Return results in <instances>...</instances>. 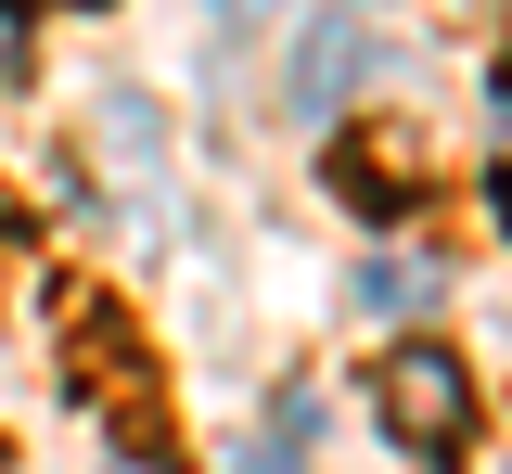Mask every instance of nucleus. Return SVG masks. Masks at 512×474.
Instances as JSON below:
<instances>
[{"label":"nucleus","mask_w":512,"mask_h":474,"mask_svg":"<svg viewBox=\"0 0 512 474\" xmlns=\"http://www.w3.org/2000/svg\"><path fill=\"white\" fill-rule=\"evenodd\" d=\"M423 180H436V154H423V129H397V116H372V129L333 141V193L346 205H423Z\"/></svg>","instance_id":"2"},{"label":"nucleus","mask_w":512,"mask_h":474,"mask_svg":"<svg viewBox=\"0 0 512 474\" xmlns=\"http://www.w3.org/2000/svg\"><path fill=\"white\" fill-rule=\"evenodd\" d=\"M372 423L410 449V462H461V436H474V385H461V359L448 346H384L372 359Z\"/></svg>","instance_id":"1"},{"label":"nucleus","mask_w":512,"mask_h":474,"mask_svg":"<svg viewBox=\"0 0 512 474\" xmlns=\"http://www.w3.org/2000/svg\"><path fill=\"white\" fill-rule=\"evenodd\" d=\"M26 65V0H0V77Z\"/></svg>","instance_id":"5"},{"label":"nucleus","mask_w":512,"mask_h":474,"mask_svg":"<svg viewBox=\"0 0 512 474\" xmlns=\"http://www.w3.org/2000/svg\"><path fill=\"white\" fill-rule=\"evenodd\" d=\"M346 65H372V39H359V13H320L308 52H295V77H282L295 116H333V103H346Z\"/></svg>","instance_id":"3"},{"label":"nucleus","mask_w":512,"mask_h":474,"mask_svg":"<svg viewBox=\"0 0 512 474\" xmlns=\"http://www.w3.org/2000/svg\"><path fill=\"white\" fill-rule=\"evenodd\" d=\"M359 295H372V308H423L436 270H423V257H384V270H359Z\"/></svg>","instance_id":"4"}]
</instances>
